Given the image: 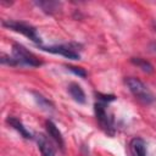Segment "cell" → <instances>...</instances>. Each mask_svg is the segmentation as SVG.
Wrapping results in <instances>:
<instances>
[{
  "label": "cell",
  "instance_id": "obj_1",
  "mask_svg": "<svg viewBox=\"0 0 156 156\" xmlns=\"http://www.w3.org/2000/svg\"><path fill=\"white\" fill-rule=\"evenodd\" d=\"M126 85L128 87V89L130 90V93L143 104L145 105H150L152 102H155L156 96L152 94V91L138 78L135 77H128L126 78Z\"/></svg>",
  "mask_w": 156,
  "mask_h": 156
},
{
  "label": "cell",
  "instance_id": "obj_8",
  "mask_svg": "<svg viewBox=\"0 0 156 156\" xmlns=\"http://www.w3.org/2000/svg\"><path fill=\"white\" fill-rule=\"evenodd\" d=\"M130 154L133 156H146V144L141 138H134L129 144Z\"/></svg>",
  "mask_w": 156,
  "mask_h": 156
},
{
  "label": "cell",
  "instance_id": "obj_13",
  "mask_svg": "<svg viewBox=\"0 0 156 156\" xmlns=\"http://www.w3.org/2000/svg\"><path fill=\"white\" fill-rule=\"evenodd\" d=\"M33 95H34V99H35V101L38 102V105L41 107V108H44V110H52L54 108V105H52V102L50 101V100H48L46 98H44L43 95H40V94H38V93H33Z\"/></svg>",
  "mask_w": 156,
  "mask_h": 156
},
{
  "label": "cell",
  "instance_id": "obj_5",
  "mask_svg": "<svg viewBox=\"0 0 156 156\" xmlns=\"http://www.w3.org/2000/svg\"><path fill=\"white\" fill-rule=\"evenodd\" d=\"M44 51L51 52V54H58L71 60H79L80 55L78 50L76 49V44H61V45H51V46H40Z\"/></svg>",
  "mask_w": 156,
  "mask_h": 156
},
{
  "label": "cell",
  "instance_id": "obj_12",
  "mask_svg": "<svg viewBox=\"0 0 156 156\" xmlns=\"http://www.w3.org/2000/svg\"><path fill=\"white\" fill-rule=\"evenodd\" d=\"M130 62L133 63V65H135L136 67H139L143 72H145V73H152L154 72V66L149 62V61H146V60H144V58H140V57H132L130 58Z\"/></svg>",
  "mask_w": 156,
  "mask_h": 156
},
{
  "label": "cell",
  "instance_id": "obj_3",
  "mask_svg": "<svg viewBox=\"0 0 156 156\" xmlns=\"http://www.w3.org/2000/svg\"><path fill=\"white\" fill-rule=\"evenodd\" d=\"M94 111H95V116L96 119L99 122V124L101 126V128L110 135L115 134V127H113V118L112 116L108 113L107 108H106V102L98 100L94 105Z\"/></svg>",
  "mask_w": 156,
  "mask_h": 156
},
{
  "label": "cell",
  "instance_id": "obj_2",
  "mask_svg": "<svg viewBox=\"0 0 156 156\" xmlns=\"http://www.w3.org/2000/svg\"><path fill=\"white\" fill-rule=\"evenodd\" d=\"M12 58L16 66H29V67H39L41 61L29 50H27L21 44L12 45Z\"/></svg>",
  "mask_w": 156,
  "mask_h": 156
},
{
  "label": "cell",
  "instance_id": "obj_14",
  "mask_svg": "<svg viewBox=\"0 0 156 156\" xmlns=\"http://www.w3.org/2000/svg\"><path fill=\"white\" fill-rule=\"evenodd\" d=\"M67 68L71 71V72H73L74 74H77V76H79V77H87V72L83 69V68H80V67H74V66H67Z\"/></svg>",
  "mask_w": 156,
  "mask_h": 156
},
{
  "label": "cell",
  "instance_id": "obj_11",
  "mask_svg": "<svg viewBox=\"0 0 156 156\" xmlns=\"http://www.w3.org/2000/svg\"><path fill=\"white\" fill-rule=\"evenodd\" d=\"M35 5L38 6V7H40L44 12H46V13H55V12H57L58 10H60V7H61V2H58V1H52V0H46V1H35Z\"/></svg>",
  "mask_w": 156,
  "mask_h": 156
},
{
  "label": "cell",
  "instance_id": "obj_7",
  "mask_svg": "<svg viewBox=\"0 0 156 156\" xmlns=\"http://www.w3.org/2000/svg\"><path fill=\"white\" fill-rule=\"evenodd\" d=\"M45 128H46V132H48V135L58 145V147L63 151L65 150V141H63V136H62V134H61V132L58 130V128L56 127V124L52 122V121H50V119H48L46 122H45Z\"/></svg>",
  "mask_w": 156,
  "mask_h": 156
},
{
  "label": "cell",
  "instance_id": "obj_10",
  "mask_svg": "<svg viewBox=\"0 0 156 156\" xmlns=\"http://www.w3.org/2000/svg\"><path fill=\"white\" fill-rule=\"evenodd\" d=\"M68 93L69 95L73 98L74 101H77L78 104H84L85 102V94L82 89V87L77 83H71L68 85Z\"/></svg>",
  "mask_w": 156,
  "mask_h": 156
},
{
  "label": "cell",
  "instance_id": "obj_4",
  "mask_svg": "<svg viewBox=\"0 0 156 156\" xmlns=\"http://www.w3.org/2000/svg\"><path fill=\"white\" fill-rule=\"evenodd\" d=\"M2 26L9 28V29H12V30H15L17 33H21V34L26 35L27 38H29L32 41H34L37 44H41V39L38 35L37 29L34 27H32L30 24H28V23L17 22V21H10L9 20V21H4Z\"/></svg>",
  "mask_w": 156,
  "mask_h": 156
},
{
  "label": "cell",
  "instance_id": "obj_9",
  "mask_svg": "<svg viewBox=\"0 0 156 156\" xmlns=\"http://www.w3.org/2000/svg\"><path fill=\"white\" fill-rule=\"evenodd\" d=\"M6 122L13 128V129H16L24 139H30L32 138V134L27 130V128L22 124V122L20 121V119H17L16 117H12V116H9L7 118H6Z\"/></svg>",
  "mask_w": 156,
  "mask_h": 156
},
{
  "label": "cell",
  "instance_id": "obj_6",
  "mask_svg": "<svg viewBox=\"0 0 156 156\" xmlns=\"http://www.w3.org/2000/svg\"><path fill=\"white\" fill-rule=\"evenodd\" d=\"M35 140H37V144H38V147L40 150L41 156H56L55 147L52 146V143L48 139L46 135L38 134Z\"/></svg>",
  "mask_w": 156,
  "mask_h": 156
}]
</instances>
